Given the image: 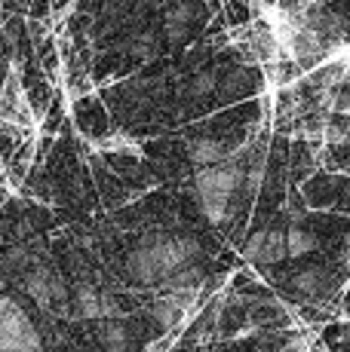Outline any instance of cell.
I'll list each match as a JSON object with an SVG mask.
<instances>
[{"label":"cell","mask_w":350,"mask_h":352,"mask_svg":"<svg viewBox=\"0 0 350 352\" xmlns=\"http://www.w3.org/2000/svg\"><path fill=\"white\" fill-rule=\"evenodd\" d=\"M326 273L322 270H305V273H298L292 279V288L298 291V294H307V297H316V294H322L326 291Z\"/></svg>","instance_id":"9"},{"label":"cell","mask_w":350,"mask_h":352,"mask_svg":"<svg viewBox=\"0 0 350 352\" xmlns=\"http://www.w3.org/2000/svg\"><path fill=\"white\" fill-rule=\"evenodd\" d=\"M136 52H138V56H151V52H154V37H151V34H141V37H136Z\"/></svg>","instance_id":"14"},{"label":"cell","mask_w":350,"mask_h":352,"mask_svg":"<svg viewBox=\"0 0 350 352\" xmlns=\"http://www.w3.org/2000/svg\"><path fill=\"white\" fill-rule=\"evenodd\" d=\"M102 297H105V291H99L92 285H77L71 294L74 313L80 319H102Z\"/></svg>","instance_id":"7"},{"label":"cell","mask_w":350,"mask_h":352,"mask_svg":"<svg viewBox=\"0 0 350 352\" xmlns=\"http://www.w3.org/2000/svg\"><path fill=\"white\" fill-rule=\"evenodd\" d=\"M313 248H316L313 233H307V230H301V227L286 230V252H289V257H301V254L313 252Z\"/></svg>","instance_id":"11"},{"label":"cell","mask_w":350,"mask_h":352,"mask_svg":"<svg viewBox=\"0 0 350 352\" xmlns=\"http://www.w3.org/2000/svg\"><path fill=\"white\" fill-rule=\"evenodd\" d=\"M227 153H231V151H227L221 141H215V138H194V141H187V160L197 162V166H203V168L221 166V162L227 160Z\"/></svg>","instance_id":"6"},{"label":"cell","mask_w":350,"mask_h":352,"mask_svg":"<svg viewBox=\"0 0 350 352\" xmlns=\"http://www.w3.org/2000/svg\"><path fill=\"white\" fill-rule=\"evenodd\" d=\"M212 86H215L212 74H200V77L191 83V96H206V92H212Z\"/></svg>","instance_id":"13"},{"label":"cell","mask_w":350,"mask_h":352,"mask_svg":"<svg viewBox=\"0 0 350 352\" xmlns=\"http://www.w3.org/2000/svg\"><path fill=\"white\" fill-rule=\"evenodd\" d=\"M12 349H40V334L16 300L0 297V352Z\"/></svg>","instance_id":"2"},{"label":"cell","mask_w":350,"mask_h":352,"mask_svg":"<svg viewBox=\"0 0 350 352\" xmlns=\"http://www.w3.org/2000/svg\"><path fill=\"white\" fill-rule=\"evenodd\" d=\"M25 291L40 309H50L56 303H65V285L50 267H34L25 273Z\"/></svg>","instance_id":"3"},{"label":"cell","mask_w":350,"mask_h":352,"mask_svg":"<svg viewBox=\"0 0 350 352\" xmlns=\"http://www.w3.org/2000/svg\"><path fill=\"white\" fill-rule=\"evenodd\" d=\"M243 175H246V166L231 162V160H225L221 166L200 168L197 178H194L200 206H209V202H231L234 190L243 187Z\"/></svg>","instance_id":"1"},{"label":"cell","mask_w":350,"mask_h":352,"mask_svg":"<svg viewBox=\"0 0 350 352\" xmlns=\"http://www.w3.org/2000/svg\"><path fill=\"white\" fill-rule=\"evenodd\" d=\"M282 257H289V252H286V233H280V230L255 233L252 239L246 242V261L249 263L271 267V263H280Z\"/></svg>","instance_id":"4"},{"label":"cell","mask_w":350,"mask_h":352,"mask_svg":"<svg viewBox=\"0 0 350 352\" xmlns=\"http://www.w3.org/2000/svg\"><path fill=\"white\" fill-rule=\"evenodd\" d=\"M185 316H187V313H181V309L175 307V303H172L166 294H160L157 303H154V319L163 324V328H175V324L185 319Z\"/></svg>","instance_id":"12"},{"label":"cell","mask_w":350,"mask_h":352,"mask_svg":"<svg viewBox=\"0 0 350 352\" xmlns=\"http://www.w3.org/2000/svg\"><path fill=\"white\" fill-rule=\"evenodd\" d=\"M99 340H102L105 352H126L130 349V334H126L123 322H105L99 331Z\"/></svg>","instance_id":"8"},{"label":"cell","mask_w":350,"mask_h":352,"mask_svg":"<svg viewBox=\"0 0 350 352\" xmlns=\"http://www.w3.org/2000/svg\"><path fill=\"white\" fill-rule=\"evenodd\" d=\"M12 352H40V349H12Z\"/></svg>","instance_id":"15"},{"label":"cell","mask_w":350,"mask_h":352,"mask_svg":"<svg viewBox=\"0 0 350 352\" xmlns=\"http://www.w3.org/2000/svg\"><path fill=\"white\" fill-rule=\"evenodd\" d=\"M191 19H194V10L187 3H178V6H172L169 12H166V34L169 37H185L187 34V25H191Z\"/></svg>","instance_id":"10"},{"label":"cell","mask_w":350,"mask_h":352,"mask_svg":"<svg viewBox=\"0 0 350 352\" xmlns=\"http://www.w3.org/2000/svg\"><path fill=\"white\" fill-rule=\"evenodd\" d=\"M126 270H130V276L136 282H141V285H157V282H163V270H160L157 252H154L151 242L138 245L136 252L126 257Z\"/></svg>","instance_id":"5"}]
</instances>
